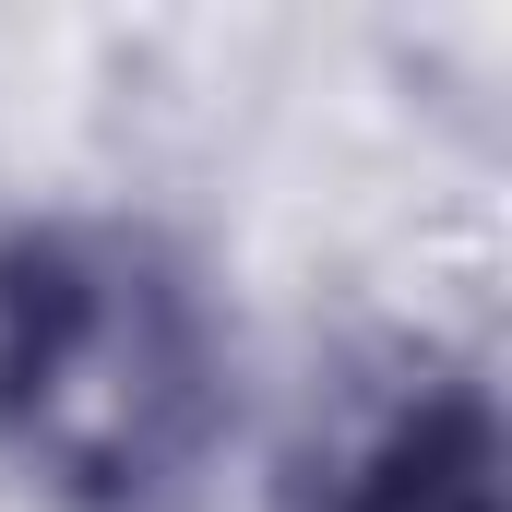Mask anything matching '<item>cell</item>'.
Listing matches in <instances>:
<instances>
[{"label":"cell","instance_id":"1","mask_svg":"<svg viewBox=\"0 0 512 512\" xmlns=\"http://www.w3.org/2000/svg\"><path fill=\"white\" fill-rule=\"evenodd\" d=\"M227 334L155 227L36 215L0 239V453L60 512H191L227 453Z\"/></svg>","mask_w":512,"mask_h":512},{"label":"cell","instance_id":"2","mask_svg":"<svg viewBox=\"0 0 512 512\" xmlns=\"http://www.w3.org/2000/svg\"><path fill=\"white\" fill-rule=\"evenodd\" d=\"M334 512H501V417L477 382H417L346 465Z\"/></svg>","mask_w":512,"mask_h":512}]
</instances>
